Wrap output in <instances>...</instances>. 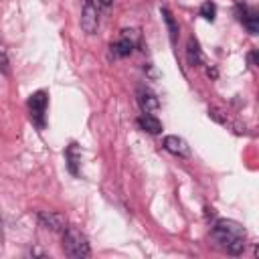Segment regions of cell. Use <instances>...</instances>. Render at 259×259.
Wrapping results in <instances>:
<instances>
[{
  "mask_svg": "<svg viewBox=\"0 0 259 259\" xmlns=\"http://www.w3.org/2000/svg\"><path fill=\"white\" fill-rule=\"evenodd\" d=\"M212 239L219 243L221 249H225L229 255H241L245 251V239L247 233L243 225L231 219H219L212 227Z\"/></svg>",
  "mask_w": 259,
  "mask_h": 259,
  "instance_id": "1",
  "label": "cell"
},
{
  "mask_svg": "<svg viewBox=\"0 0 259 259\" xmlns=\"http://www.w3.org/2000/svg\"><path fill=\"white\" fill-rule=\"evenodd\" d=\"M63 249L71 259H87L91 255L89 241L77 227H67L63 231Z\"/></svg>",
  "mask_w": 259,
  "mask_h": 259,
  "instance_id": "2",
  "label": "cell"
},
{
  "mask_svg": "<svg viewBox=\"0 0 259 259\" xmlns=\"http://www.w3.org/2000/svg\"><path fill=\"white\" fill-rule=\"evenodd\" d=\"M47 105H49V93L42 89L34 91L28 97V115H30V121L38 130H45L47 125Z\"/></svg>",
  "mask_w": 259,
  "mask_h": 259,
  "instance_id": "3",
  "label": "cell"
},
{
  "mask_svg": "<svg viewBox=\"0 0 259 259\" xmlns=\"http://www.w3.org/2000/svg\"><path fill=\"white\" fill-rule=\"evenodd\" d=\"M138 42H140V32L134 28H125V30H121L119 38L111 45V55L117 59H123L136 49Z\"/></svg>",
  "mask_w": 259,
  "mask_h": 259,
  "instance_id": "4",
  "label": "cell"
},
{
  "mask_svg": "<svg viewBox=\"0 0 259 259\" xmlns=\"http://www.w3.org/2000/svg\"><path fill=\"white\" fill-rule=\"evenodd\" d=\"M99 24V12L93 0H83V10H81V28L87 34H93Z\"/></svg>",
  "mask_w": 259,
  "mask_h": 259,
  "instance_id": "5",
  "label": "cell"
},
{
  "mask_svg": "<svg viewBox=\"0 0 259 259\" xmlns=\"http://www.w3.org/2000/svg\"><path fill=\"white\" fill-rule=\"evenodd\" d=\"M38 223H40V227H45L53 233H63L67 229V219L61 212H55V210L38 212Z\"/></svg>",
  "mask_w": 259,
  "mask_h": 259,
  "instance_id": "6",
  "label": "cell"
},
{
  "mask_svg": "<svg viewBox=\"0 0 259 259\" xmlns=\"http://www.w3.org/2000/svg\"><path fill=\"white\" fill-rule=\"evenodd\" d=\"M81 158H83V154H81L79 144L77 142H71L67 146V150H65V160H67V168H69V172L73 176H79L81 174Z\"/></svg>",
  "mask_w": 259,
  "mask_h": 259,
  "instance_id": "7",
  "label": "cell"
},
{
  "mask_svg": "<svg viewBox=\"0 0 259 259\" xmlns=\"http://www.w3.org/2000/svg\"><path fill=\"white\" fill-rule=\"evenodd\" d=\"M237 14H239V20L243 22V26L249 30V34H257L259 30V14L247 6H239L237 8Z\"/></svg>",
  "mask_w": 259,
  "mask_h": 259,
  "instance_id": "8",
  "label": "cell"
},
{
  "mask_svg": "<svg viewBox=\"0 0 259 259\" xmlns=\"http://www.w3.org/2000/svg\"><path fill=\"white\" fill-rule=\"evenodd\" d=\"M138 103L142 107L144 113H150V111H156L160 107V99L156 97L154 91H150L148 87H140L138 89Z\"/></svg>",
  "mask_w": 259,
  "mask_h": 259,
  "instance_id": "9",
  "label": "cell"
},
{
  "mask_svg": "<svg viewBox=\"0 0 259 259\" xmlns=\"http://www.w3.org/2000/svg\"><path fill=\"white\" fill-rule=\"evenodd\" d=\"M164 148H166L170 154L178 156V158H186V156L190 154L188 144H186L180 136H166V138H164Z\"/></svg>",
  "mask_w": 259,
  "mask_h": 259,
  "instance_id": "10",
  "label": "cell"
},
{
  "mask_svg": "<svg viewBox=\"0 0 259 259\" xmlns=\"http://www.w3.org/2000/svg\"><path fill=\"white\" fill-rule=\"evenodd\" d=\"M138 125H140L144 132H148V134H160V132L164 130L162 121H160L156 115H152V113H142V115L138 117Z\"/></svg>",
  "mask_w": 259,
  "mask_h": 259,
  "instance_id": "11",
  "label": "cell"
},
{
  "mask_svg": "<svg viewBox=\"0 0 259 259\" xmlns=\"http://www.w3.org/2000/svg\"><path fill=\"white\" fill-rule=\"evenodd\" d=\"M186 59H188V65H192V67H196V65H200V63H202L200 45H198L194 38H190V40H188V45H186Z\"/></svg>",
  "mask_w": 259,
  "mask_h": 259,
  "instance_id": "12",
  "label": "cell"
},
{
  "mask_svg": "<svg viewBox=\"0 0 259 259\" xmlns=\"http://www.w3.org/2000/svg\"><path fill=\"white\" fill-rule=\"evenodd\" d=\"M160 12H162V18H164V22H166V26H168L170 40H172V45H176V38H178V22L174 20V16H172V12H170L168 8H162Z\"/></svg>",
  "mask_w": 259,
  "mask_h": 259,
  "instance_id": "13",
  "label": "cell"
},
{
  "mask_svg": "<svg viewBox=\"0 0 259 259\" xmlns=\"http://www.w3.org/2000/svg\"><path fill=\"white\" fill-rule=\"evenodd\" d=\"M200 16L204 18V20H208V22H212L214 20V16H217V4L214 2H204L202 6H200Z\"/></svg>",
  "mask_w": 259,
  "mask_h": 259,
  "instance_id": "14",
  "label": "cell"
},
{
  "mask_svg": "<svg viewBox=\"0 0 259 259\" xmlns=\"http://www.w3.org/2000/svg\"><path fill=\"white\" fill-rule=\"evenodd\" d=\"M95 2H97V6H101V8H109L113 0H95Z\"/></svg>",
  "mask_w": 259,
  "mask_h": 259,
  "instance_id": "15",
  "label": "cell"
},
{
  "mask_svg": "<svg viewBox=\"0 0 259 259\" xmlns=\"http://www.w3.org/2000/svg\"><path fill=\"white\" fill-rule=\"evenodd\" d=\"M4 243V221H2V214H0V245Z\"/></svg>",
  "mask_w": 259,
  "mask_h": 259,
  "instance_id": "16",
  "label": "cell"
},
{
  "mask_svg": "<svg viewBox=\"0 0 259 259\" xmlns=\"http://www.w3.org/2000/svg\"><path fill=\"white\" fill-rule=\"evenodd\" d=\"M0 59L6 63V57H4V51H2V45H0Z\"/></svg>",
  "mask_w": 259,
  "mask_h": 259,
  "instance_id": "17",
  "label": "cell"
}]
</instances>
